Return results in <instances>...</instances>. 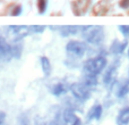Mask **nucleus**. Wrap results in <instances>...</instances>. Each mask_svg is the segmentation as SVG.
Here are the masks:
<instances>
[{"label":"nucleus","instance_id":"nucleus-1","mask_svg":"<svg viewBox=\"0 0 129 125\" xmlns=\"http://www.w3.org/2000/svg\"><path fill=\"white\" fill-rule=\"evenodd\" d=\"M83 38L87 43L99 46L104 41V30L99 25H85L80 29Z\"/></svg>","mask_w":129,"mask_h":125},{"label":"nucleus","instance_id":"nucleus-2","mask_svg":"<svg viewBox=\"0 0 129 125\" xmlns=\"http://www.w3.org/2000/svg\"><path fill=\"white\" fill-rule=\"evenodd\" d=\"M107 58L103 55H98L96 57L87 59L83 65V73L88 75L98 76L107 67Z\"/></svg>","mask_w":129,"mask_h":125},{"label":"nucleus","instance_id":"nucleus-3","mask_svg":"<svg viewBox=\"0 0 129 125\" xmlns=\"http://www.w3.org/2000/svg\"><path fill=\"white\" fill-rule=\"evenodd\" d=\"M66 51L70 58H80L87 51V46L82 41L71 40L66 45Z\"/></svg>","mask_w":129,"mask_h":125},{"label":"nucleus","instance_id":"nucleus-4","mask_svg":"<svg viewBox=\"0 0 129 125\" xmlns=\"http://www.w3.org/2000/svg\"><path fill=\"white\" fill-rule=\"evenodd\" d=\"M71 94L74 96V98L76 100H78L79 102H85L86 100H88L91 97V91L89 88H87L86 85H84L82 82H75L69 87Z\"/></svg>","mask_w":129,"mask_h":125},{"label":"nucleus","instance_id":"nucleus-5","mask_svg":"<svg viewBox=\"0 0 129 125\" xmlns=\"http://www.w3.org/2000/svg\"><path fill=\"white\" fill-rule=\"evenodd\" d=\"M31 32L29 26H24V25H10L7 26L6 29V33L8 34L9 38H11V40L15 42H18L20 39L25 38L27 34Z\"/></svg>","mask_w":129,"mask_h":125},{"label":"nucleus","instance_id":"nucleus-6","mask_svg":"<svg viewBox=\"0 0 129 125\" xmlns=\"http://www.w3.org/2000/svg\"><path fill=\"white\" fill-rule=\"evenodd\" d=\"M0 57L2 61H8L13 58L11 56V46L6 41L5 36L0 38Z\"/></svg>","mask_w":129,"mask_h":125},{"label":"nucleus","instance_id":"nucleus-7","mask_svg":"<svg viewBox=\"0 0 129 125\" xmlns=\"http://www.w3.org/2000/svg\"><path fill=\"white\" fill-rule=\"evenodd\" d=\"M118 62H113L109 66V68L105 71V74L103 75V83L105 85H109L113 82L114 80V76H116V73H117V68H118Z\"/></svg>","mask_w":129,"mask_h":125},{"label":"nucleus","instance_id":"nucleus-8","mask_svg":"<svg viewBox=\"0 0 129 125\" xmlns=\"http://www.w3.org/2000/svg\"><path fill=\"white\" fill-rule=\"evenodd\" d=\"M68 88H67L66 83L63 81H59V82H53L50 88V91H51L52 94L54 96H61V94L66 93Z\"/></svg>","mask_w":129,"mask_h":125},{"label":"nucleus","instance_id":"nucleus-9","mask_svg":"<svg viewBox=\"0 0 129 125\" xmlns=\"http://www.w3.org/2000/svg\"><path fill=\"white\" fill-rule=\"evenodd\" d=\"M102 112H103L102 105L95 103V105L89 109V112L87 113V119H88V121H92V119L99 121V119L101 118V116H102Z\"/></svg>","mask_w":129,"mask_h":125},{"label":"nucleus","instance_id":"nucleus-10","mask_svg":"<svg viewBox=\"0 0 129 125\" xmlns=\"http://www.w3.org/2000/svg\"><path fill=\"white\" fill-rule=\"evenodd\" d=\"M82 26H77V25H64V26H60L59 32H60L61 36L67 38V36H70L73 34H76L78 31H80Z\"/></svg>","mask_w":129,"mask_h":125},{"label":"nucleus","instance_id":"nucleus-11","mask_svg":"<svg viewBox=\"0 0 129 125\" xmlns=\"http://www.w3.org/2000/svg\"><path fill=\"white\" fill-rule=\"evenodd\" d=\"M128 42L127 41H123V42H120L118 40H114L112 42L111 47H110V52L113 55H120L125 51V49L127 48Z\"/></svg>","mask_w":129,"mask_h":125},{"label":"nucleus","instance_id":"nucleus-12","mask_svg":"<svg viewBox=\"0 0 129 125\" xmlns=\"http://www.w3.org/2000/svg\"><path fill=\"white\" fill-rule=\"evenodd\" d=\"M117 123L119 125H128L129 124V106H126L120 109L117 116Z\"/></svg>","mask_w":129,"mask_h":125},{"label":"nucleus","instance_id":"nucleus-13","mask_svg":"<svg viewBox=\"0 0 129 125\" xmlns=\"http://www.w3.org/2000/svg\"><path fill=\"white\" fill-rule=\"evenodd\" d=\"M41 61V67H42V72L45 76H50L51 74V71H52V67H51V62H50L49 58L45 56H42L40 59Z\"/></svg>","mask_w":129,"mask_h":125},{"label":"nucleus","instance_id":"nucleus-14","mask_svg":"<svg viewBox=\"0 0 129 125\" xmlns=\"http://www.w3.org/2000/svg\"><path fill=\"white\" fill-rule=\"evenodd\" d=\"M82 83H83L84 85H86L87 88L92 89V88H94L96 84H98V78H96V76H94V75L84 74V75H83Z\"/></svg>","mask_w":129,"mask_h":125},{"label":"nucleus","instance_id":"nucleus-15","mask_svg":"<svg viewBox=\"0 0 129 125\" xmlns=\"http://www.w3.org/2000/svg\"><path fill=\"white\" fill-rule=\"evenodd\" d=\"M22 52H23V45L19 42H15L13 46H11V56L13 58H20L22 56Z\"/></svg>","mask_w":129,"mask_h":125},{"label":"nucleus","instance_id":"nucleus-16","mask_svg":"<svg viewBox=\"0 0 129 125\" xmlns=\"http://www.w3.org/2000/svg\"><path fill=\"white\" fill-rule=\"evenodd\" d=\"M129 92V83L127 84V83H126V84H122V85H120V87H119V89L117 90V97H118V98H123V97L125 96H127V93Z\"/></svg>","mask_w":129,"mask_h":125},{"label":"nucleus","instance_id":"nucleus-17","mask_svg":"<svg viewBox=\"0 0 129 125\" xmlns=\"http://www.w3.org/2000/svg\"><path fill=\"white\" fill-rule=\"evenodd\" d=\"M36 5H38V9H39V13L43 14L47 9L48 6V1L47 0H36Z\"/></svg>","mask_w":129,"mask_h":125},{"label":"nucleus","instance_id":"nucleus-18","mask_svg":"<svg viewBox=\"0 0 129 125\" xmlns=\"http://www.w3.org/2000/svg\"><path fill=\"white\" fill-rule=\"evenodd\" d=\"M29 29H31L32 32H35V33H42V32L45 30V26H43V25H31Z\"/></svg>","mask_w":129,"mask_h":125},{"label":"nucleus","instance_id":"nucleus-19","mask_svg":"<svg viewBox=\"0 0 129 125\" xmlns=\"http://www.w3.org/2000/svg\"><path fill=\"white\" fill-rule=\"evenodd\" d=\"M119 30H120V32L122 33V35L125 38H129V26H127V25H120Z\"/></svg>","mask_w":129,"mask_h":125},{"label":"nucleus","instance_id":"nucleus-20","mask_svg":"<svg viewBox=\"0 0 129 125\" xmlns=\"http://www.w3.org/2000/svg\"><path fill=\"white\" fill-rule=\"evenodd\" d=\"M20 14H22V6H16L13 9V11H11V15L13 16H18Z\"/></svg>","mask_w":129,"mask_h":125},{"label":"nucleus","instance_id":"nucleus-21","mask_svg":"<svg viewBox=\"0 0 129 125\" xmlns=\"http://www.w3.org/2000/svg\"><path fill=\"white\" fill-rule=\"evenodd\" d=\"M119 6H120L122 9H128L129 8V0H120Z\"/></svg>","mask_w":129,"mask_h":125},{"label":"nucleus","instance_id":"nucleus-22","mask_svg":"<svg viewBox=\"0 0 129 125\" xmlns=\"http://www.w3.org/2000/svg\"><path fill=\"white\" fill-rule=\"evenodd\" d=\"M35 124L36 125H47V124H45V122L43 121V119H41V118L35 119Z\"/></svg>","mask_w":129,"mask_h":125},{"label":"nucleus","instance_id":"nucleus-23","mask_svg":"<svg viewBox=\"0 0 129 125\" xmlns=\"http://www.w3.org/2000/svg\"><path fill=\"white\" fill-rule=\"evenodd\" d=\"M128 58H129V49H128Z\"/></svg>","mask_w":129,"mask_h":125}]
</instances>
